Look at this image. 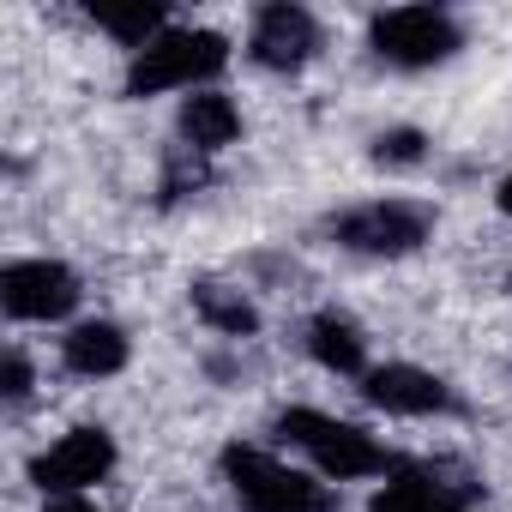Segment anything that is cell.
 <instances>
[{"instance_id":"1","label":"cell","mask_w":512,"mask_h":512,"mask_svg":"<svg viewBox=\"0 0 512 512\" xmlns=\"http://www.w3.org/2000/svg\"><path fill=\"white\" fill-rule=\"evenodd\" d=\"M272 434L326 482H386L398 470V452L386 440H374L362 422L350 416H332V410H314V404H284L272 416Z\"/></svg>"},{"instance_id":"2","label":"cell","mask_w":512,"mask_h":512,"mask_svg":"<svg viewBox=\"0 0 512 512\" xmlns=\"http://www.w3.org/2000/svg\"><path fill=\"white\" fill-rule=\"evenodd\" d=\"M229 61H235V49H229L223 31H211V25H169L157 43L127 55L121 97H133V103H145V97H193V91H211L229 73Z\"/></svg>"},{"instance_id":"3","label":"cell","mask_w":512,"mask_h":512,"mask_svg":"<svg viewBox=\"0 0 512 512\" xmlns=\"http://www.w3.org/2000/svg\"><path fill=\"white\" fill-rule=\"evenodd\" d=\"M217 476L241 512H338V494L326 476L253 440H229L217 452Z\"/></svg>"},{"instance_id":"4","label":"cell","mask_w":512,"mask_h":512,"mask_svg":"<svg viewBox=\"0 0 512 512\" xmlns=\"http://www.w3.org/2000/svg\"><path fill=\"white\" fill-rule=\"evenodd\" d=\"M320 235L356 260H410L434 241V211L416 199H362L320 223Z\"/></svg>"},{"instance_id":"5","label":"cell","mask_w":512,"mask_h":512,"mask_svg":"<svg viewBox=\"0 0 512 512\" xmlns=\"http://www.w3.org/2000/svg\"><path fill=\"white\" fill-rule=\"evenodd\" d=\"M458 49H464V25L446 7H386L368 19V55L392 73L446 67Z\"/></svg>"},{"instance_id":"6","label":"cell","mask_w":512,"mask_h":512,"mask_svg":"<svg viewBox=\"0 0 512 512\" xmlns=\"http://www.w3.org/2000/svg\"><path fill=\"white\" fill-rule=\"evenodd\" d=\"M115 464H121L115 434H109L103 422H79V428H67L61 440H49V446L25 464V476H31V488H37L43 500H73V494H97V488L115 476Z\"/></svg>"},{"instance_id":"7","label":"cell","mask_w":512,"mask_h":512,"mask_svg":"<svg viewBox=\"0 0 512 512\" xmlns=\"http://www.w3.org/2000/svg\"><path fill=\"white\" fill-rule=\"evenodd\" d=\"M85 302V284L67 260L31 253V260L0 266V314L13 326H67Z\"/></svg>"},{"instance_id":"8","label":"cell","mask_w":512,"mask_h":512,"mask_svg":"<svg viewBox=\"0 0 512 512\" xmlns=\"http://www.w3.org/2000/svg\"><path fill=\"white\" fill-rule=\"evenodd\" d=\"M362 404L380 410V416H398V422H440V416H458L464 398L446 374L422 368V362H374L362 380H356Z\"/></svg>"},{"instance_id":"9","label":"cell","mask_w":512,"mask_h":512,"mask_svg":"<svg viewBox=\"0 0 512 512\" xmlns=\"http://www.w3.org/2000/svg\"><path fill=\"white\" fill-rule=\"evenodd\" d=\"M320 49H326V31L302 0H272L247 25V61L266 73H302L320 61Z\"/></svg>"},{"instance_id":"10","label":"cell","mask_w":512,"mask_h":512,"mask_svg":"<svg viewBox=\"0 0 512 512\" xmlns=\"http://www.w3.org/2000/svg\"><path fill=\"white\" fill-rule=\"evenodd\" d=\"M241 133H247L241 103H235L223 85L193 91V97L175 103V139H181V151H193V157H217V151L241 145Z\"/></svg>"},{"instance_id":"11","label":"cell","mask_w":512,"mask_h":512,"mask_svg":"<svg viewBox=\"0 0 512 512\" xmlns=\"http://www.w3.org/2000/svg\"><path fill=\"white\" fill-rule=\"evenodd\" d=\"M302 350H308L314 368H326V374H338V380H362V374L374 368V356H368V332H362V320L344 314V308H320V314H308V326H302Z\"/></svg>"},{"instance_id":"12","label":"cell","mask_w":512,"mask_h":512,"mask_svg":"<svg viewBox=\"0 0 512 512\" xmlns=\"http://www.w3.org/2000/svg\"><path fill=\"white\" fill-rule=\"evenodd\" d=\"M127 362H133V338L121 320L97 314V320H73L61 332V368L73 380H115V374H127Z\"/></svg>"},{"instance_id":"13","label":"cell","mask_w":512,"mask_h":512,"mask_svg":"<svg viewBox=\"0 0 512 512\" xmlns=\"http://www.w3.org/2000/svg\"><path fill=\"white\" fill-rule=\"evenodd\" d=\"M187 302L199 314L205 332L229 338V344H247V338H260V308H253V296L241 284H223V278H193L187 284Z\"/></svg>"},{"instance_id":"14","label":"cell","mask_w":512,"mask_h":512,"mask_svg":"<svg viewBox=\"0 0 512 512\" xmlns=\"http://www.w3.org/2000/svg\"><path fill=\"white\" fill-rule=\"evenodd\" d=\"M368 512H470V500H464L452 482H440L434 470L398 464V470L368 494Z\"/></svg>"},{"instance_id":"15","label":"cell","mask_w":512,"mask_h":512,"mask_svg":"<svg viewBox=\"0 0 512 512\" xmlns=\"http://www.w3.org/2000/svg\"><path fill=\"white\" fill-rule=\"evenodd\" d=\"M85 19H91V31H103L115 49H127V55H139L145 43H157L175 19L157 7V0H127V7H85Z\"/></svg>"},{"instance_id":"16","label":"cell","mask_w":512,"mask_h":512,"mask_svg":"<svg viewBox=\"0 0 512 512\" xmlns=\"http://www.w3.org/2000/svg\"><path fill=\"white\" fill-rule=\"evenodd\" d=\"M368 163L374 169H422L428 163V133L422 127H380L368 139Z\"/></svg>"},{"instance_id":"17","label":"cell","mask_w":512,"mask_h":512,"mask_svg":"<svg viewBox=\"0 0 512 512\" xmlns=\"http://www.w3.org/2000/svg\"><path fill=\"white\" fill-rule=\"evenodd\" d=\"M37 392V368L19 344H7V362H0V398H7V410H25Z\"/></svg>"},{"instance_id":"18","label":"cell","mask_w":512,"mask_h":512,"mask_svg":"<svg viewBox=\"0 0 512 512\" xmlns=\"http://www.w3.org/2000/svg\"><path fill=\"white\" fill-rule=\"evenodd\" d=\"M43 512H115V506H97L91 494H73V500H43Z\"/></svg>"},{"instance_id":"19","label":"cell","mask_w":512,"mask_h":512,"mask_svg":"<svg viewBox=\"0 0 512 512\" xmlns=\"http://www.w3.org/2000/svg\"><path fill=\"white\" fill-rule=\"evenodd\" d=\"M494 211H500V217H512V169L494 181Z\"/></svg>"}]
</instances>
